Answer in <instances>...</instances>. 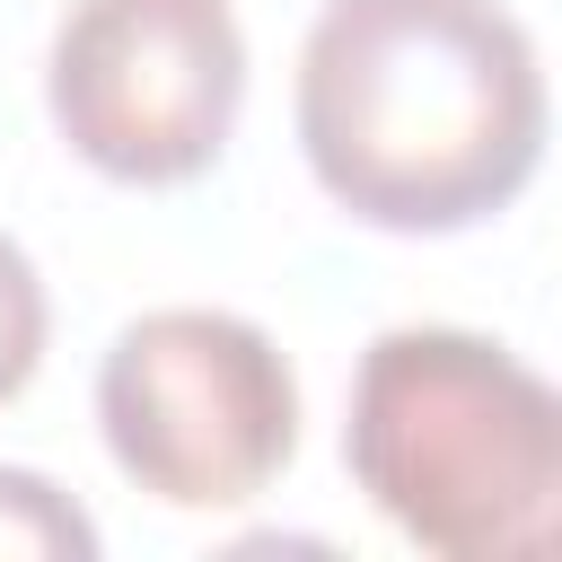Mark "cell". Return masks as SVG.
Instances as JSON below:
<instances>
[{
  "label": "cell",
  "instance_id": "cell-1",
  "mask_svg": "<svg viewBox=\"0 0 562 562\" xmlns=\"http://www.w3.org/2000/svg\"><path fill=\"white\" fill-rule=\"evenodd\" d=\"M290 105L307 176L395 237L509 211L544 158L536 35L501 0H325Z\"/></svg>",
  "mask_w": 562,
  "mask_h": 562
},
{
  "label": "cell",
  "instance_id": "cell-2",
  "mask_svg": "<svg viewBox=\"0 0 562 562\" xmlns=\"http://www.w3.org/2000/svg\"><path fill=\"white\" fill-rule=\"evenodd\" d=\"M342 457L369 509L448 562H536L562 527V404L465 325H386L351 369Z\"/></svg>",
  "mask_w": 562,
  "mask_h": 562
},
{
  "label": "cell",
  "instance_id": "cell-3",
  "mask_svg": "<svg viewBox=\"0 0 562 562\" xmlns=\"http://www.w3.org/2000/svg\"><path fill=\"white\" fill-rule=\"evenodd\" d=\"M105 457L167 509H237L299 448V378L255 316L149 307L97 360Z\"/></svg>",
  "mask_w": 562,
  "mask_h": 562
},
{
  "label": "cell",
  "instance_id": "cell-4",
  "mask_svg": "<svg viewBox=\"0 0 562 562\" xmlns=\"http://www.w3.org/2000/svg\"><path fill=\"white\" fill-rule=\"evenodd\" d=\"M53 132L114 184L202 176L246 105V26L228 0H70L44 53Z\"/></svg>",
  "mask_w": 562,
  "mask_h": 562
},
{
  "label": "cell",
  "instance_id": "cell-5",
  "mask_svg": "<svg viewBox=\"0 0 562 562\" xmlns=\"http://www.w3.org/2000/svg\"><path fill=\"white\" fill-rule=\"evenodd\" d=\"M0 553L9 562H97V518L61 483L0 465Z\"/></svg>",
  "mask_w": 562,
  "mask_h": 562
},
{
  "label": "cell",
  "instance_id": "cell-6",
  "mask_svg": "<svg viewBox=\"0 0 562 562\" xmlns=\"http://www.w3.org/2000/svg\"><path fill=\"white\" fill-rule=\"evenodd\" d=\"M44 325H53L44 272H35V255H26L18 237H0V404L26 395V378H35V360H44Z\"/></svg>",
  "mask_w": 562,
  "mask_h": 562
}]
</instances>
